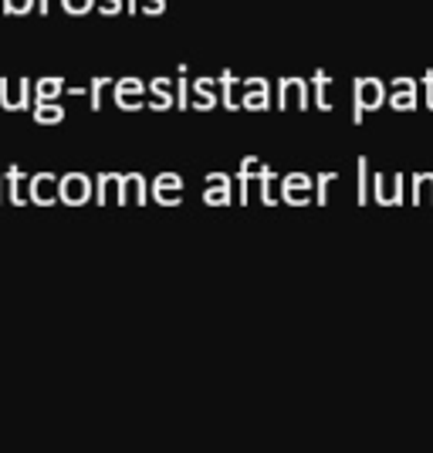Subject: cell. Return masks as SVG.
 <instances>
[{"label": "cell", "instance_id": "6da1fadb", "mask_svg": "<svg viewBox=\"0 0 433 453\" xmlns=\"http://www.w3.org/2000/svg\"><path fill=\"white\" fill-rule=\"evenodd\" d=\"M386 98L390 95H386V85L379 78H356V85H352V122L362 126V115L376 112Z\"/></svg>", "mask_w": 433, "mask_h": 453}, {"label": "cell", "instance_id": "7a4b0ae2", "mask_svg": "<svg viewBox=\"0 0 433 453\" xmlns=\"http://www.w3.org/2000/svg\"><path fill=\"white\" fill-rule=\"evenodd\" d=\"M92 196H95L92 180H89L85 173H65V176H61V203L81 207V203H89Z\"/></svg>", "mask_w": 433, "mask_h": 453}, {"label": "cell", "instance_id": "3957f363", "mask_svg": "<svg viewBox=\"0 0 433 453\" xmlns=\"http://www.w3.org/2000/svg\"><path fill=\"white\" fill-rule=\"evenodd\" d=\"M282 200L288 207H305V203H312V176H308V173H288L282 180Z\"/></svg>", "mask_w": 433, "mask_h": 453}, {"label": "cell", "instance_id": "277c9868", "mask_svg": "<svg viewBox=\"0 0 433 453\" xmlns=\"http://www.w3.org/2000/svg\"><path fill=\"white\" fill-rule=\"evenodd\" d=\"M278 109H308V81L305 78H282L278 81Z\"/></svg>", "mask_w": 433, "mask_h": 453}, {"label": "cell", "instance_id": "5b68a950", "mask_svg": "<svg viewBox=\"0 0 433 453\" xmlns=\"http://www.w3.org/2000/svg\"><path fill=\"white\" fill-rule=\"evenodd\" d=\"M27 102H31V81H27V78H20V81L0 78V105H4L7 112H24Z\"/></svg>", "mask_w": 433, "mask_h": 453}, {"label": "cell", "instance_id": "8992f818", "mask_svg": "<svg viewBox=\"0 0 433 453\" xmlns=\"http://www.w3.org/2000/svg\"><path fill=\"white\" fill-rule=\"evenodd\" d=\"M146 88H150V85L139 81V78H122V81H115V105H119L122 112H139V109H146V105L139 102Z\"/></svg>", "mask_w": 433, "mask_h": 453}, {"label": "cell", "instance_id": "52a82bcc", "mask_svg": "<svg viewBox=\"0 0 433 453\" xmlns=\"http://www.w3.org/2000/svg\"><path fill=\"white\" fill-rule=\"evenodd\" d=\"M55 200H61V180H55L51 173H35L31 176V203L51 207Z\"/></svg>", "mask_w": 433, "mask_h": 453}, {"label": "cell", "instance_id": "ba28073f", "mask_svg": "<svg viewBox=\"0 0 433 453\" xmlns=\"http://www.w3.org/2000/svg\"><path fill=\"white\" fill-rule=\"evenodd\" d=\"M241 109H247V112H264V109H271V85H267L264 78H247L244 81Z\"/></svg>", "mask_w": 433, "mask_h": 453}, {"label": "cell", "instance_id": "9c48e42d", "mask_svg": "<svg viewBox=\"0 0 433 453\" xmlns=\"http://www.w3.org/2000/svg\"><path fill=\"white\" fill-rule=\"evenodd\" d=\"M183 180L176 176V173H163V176H156V183H152V200L156 203H163V207H176L180 200H183Z\"/></svg>", "mask_w": 433, "mask_h": 453}, {"label": "cell", "instance_id": "30bf717a", "mask_svg": "<svg viewBox=\"0 0 433 453\" xmlns=\"http://www.w3.org/2000/svg\"><path fill=\"white\" fill-rule=\"evenodd\" d=\"M230 176L227 173H207V189H204V203L210 207H227L230 203Z\"/></svg>", "mask_w": 433, "mask_h": 453}, {"label": "cell", "instance_id": "8fae6325", "mask_svg": "<svg viewBox=\"0 0 433 453\" xmlns=\"http://www.w3.org/2000/svg\"><path fill=\"white\" fill-rule=\"evenodd\" d=\"M170 85H176V81H170V78H152L150 81V92L156 95L146 109H152V112H166V109H176V98H173Z\"/></svg>", "mask_w": 433, "mask_h": 453}, {"label": "cell", "instance_id": "7c38bea8", "mask_svg": "<svg viewBox=\"0 0 433 453\" xmlns=\"http://www.w3.org/2000/svg\"><path fill=\"white\" fill-rule=\"evenodd\" d=\"M4 176H7V187H11V203H14V207H24V203L31 200V180H24V170H20V166H11Z\"/></svg>", "mask_w": 433, "mask_h": 453}, {"label": "cell", "instance_id": "4fadbf2b", "mask_svg": "<svg viewBox=\"0 0 433 453\" xmlns=\"http://www.w3.org/2000/svg\"><path fill=\"white\" fill-rule=\"evenodd\" d=\"M410 200H414L416 207H433V173H416Z\"/></svg>", "mask_w": 433, "mask_h": 453}, {"label": "cell", "instance_id": "5bb4252c", "mask_svg": "<svg viewBox=\"0 0 433 453\" xmlns=\"http://www.w3.org/2000/svg\"><path fill=\"white\" fill-rule=\"evenodd\" d=\"M220 85H224V98H220V105H224V109H230V112H237V109H241V98H237V92L244 88V81L234 75V72H224V75H220Z\"/></svg>", "mask_w": 433, "mask_h": 453}, {"label": "cell", "instance_id": "9a60e30c", "mask_svg": "<svg viewBox=\"0 0 433 453\" xmlns=\"http://www.w3.org/2000/svg\"><path fill=\"white\" fill-rule=\"evenodd\" d=\"M122 183H126V176H115V173H102V176H98V189H95V200H98V203H109V189H112V200L119 203Z\"/></svg>", "mask_w": 433, "mask_h": 453}, {"label": "cell", "instance_id": "2e32d148", "mask_svg": "<svg viewBox=\"0 0 433 453\" xmlns=\"http://www.w3.org/2000/svg\"><path fill=\"white\" fill-rule=\"evenodd\" d=\"M193 92L200 95L197 98V112H210V109H217V92H213V78H197L193 81Z\"/></svg>", "mask_w": 433, "mask_h": 453}, {"label": "cell", "instance_id": "e0dca14e", "mask_svg": "<svg viewBox=\"0 0 433 453\" xmlns=\"http://www.w3.org/2000/svg\"><path fill=\"white\" fill-rule=\"evenodd\" d=\"M132 189H135V203H146V200H150V193H146V180H143L139 173H129V176H126V183H122V193H119V203H129Z\"/></svg>", "mask_w": 433, "mask_h": 453}, {"label": "cell", "instance_id": "ac0fdd59", "mask_svg": "<svg viewBox=\"0 0 433 453\" xmlns=\"http://www.w3.org/2000/svg\"><path fill=\"white\" fill-rule=\"evenodd\" d=\"M65 92H68V88H65V81H61V78H41L38 85H35V98H38V105L41 102H58Z\"/></svg>", "mask_w": 433, "mask_h": 453}, {"label": "cell", "instance_id": "d6986e66", "mask_svg": "<svg viewBox=\"0 0 433 453\" xmlns=\"http://www.w3.org/2000/svg\"><path fill=\"white\" fill-rule=\"evenodd\" d=\"M373 196H376V203H383V207H399V200H396V187H390V180H386L383 173L373 176Z\"/></svg>", "mask_w": 433, "mask_h": 453}, {"label": "cell", "instance_id": "ffe728a7", "mask_svg": "<svg viewBox=\"0 0 433 453\" xmlns=\"http://www.w3.org/2000/svg\"><path fill=\"white\" fill-rule=\"evenodd\" d=\"M329 85H332V78L325 75V72H315L312 88H315V109H321V112H329V109H332V102H329Z\"/></svg>", "mask_w": 433, "mask_h": 453}, {"label": "cell", "instance_id": "44dd1931", "mask_svg": "<svg viewBox=\"0 0 433 453\" xmlns=\"http://www.w3.org/2000/svg\"><path fill=\"white\" fill-rule=\"evenodd\" d=\"M61 119H65V109L58 102H41L35 109V122H41V126H58Z\"/></svg>", "mask_w": 433, "mask_h": 453}, {"label": "cell", "instance_id": "7402d4cb", "mask_svg": "<svg viewBox=\"0 0 433 453\" xmlns=\"http://www.w3.org/2000/svg\"><path fill=\"white\" fill-rule=\"evenodd\" d=\"M264 170H267V166H264L258 156H244V159H241V170H237V180H247V183H251V180H261Z\"/></svg>", "mask_w": 433, "mask_h": 453}, {"label": "cell", "instance_id": "603a6c76", "mask_svg": "<svg viewBox=\"0 0 433 453\" xmlns=\"http://www.w3.org/2000/svg\"><path fill=\"white\" fill-rule=\"evenodd\" d=\"M390 109L393 112H414L416 109V92H390Z\"/></svg>", "mask_w": 433, "mask_h": 453}, {"label": "cell", "instance_id": "cb8c5ba5", "mask_svg": "<svg viewBox=\"0 0 433 453\" xmlns=\"http://www.w3.org/2000/svg\"><path fill=\"white\" fill-rule=\"evenodd\" d=\"M336 183H339V176H336V173H321L319 183H315V203L325 207V203H329V193H332Z\"/></svg>", "mask_w": 433, "mask_h": 453}, {"label": "cell", "instance_id": "d4e9b609", "mask_svg": "<svg viewBox=\"0 0 433 453\" xmlns=\"http://www.w3.org/2000/svg\"><path fill=\"white\" fill-rule=\"evenodd\" d=\"M176 109H189V81H187V65H180V78H176Z\"/></svg>", "mask_w": 433, "mask_h": 453}, {"label": "cell", "instance_id": "484cf974", "mask_svg": "<svg viewBox=\"0 0 433 453\" xmlns=\"http://www.w3.org/2000/svg\"><path fill=\"white\" fill-rule=\"evenodd\" d=\"M109 88V78H92V85H89V105H92V112L102 109V95Z\"/></svg>", "mask_w": 433, "mask_h": 453}, {"label": "cell", "instance_id": "4316f807", "mask_svg": "<svg viewBox=\"0 0 433 453\" xmlns=\"http://www.w3.org/2000/svg\"><path fill=\"white\" fill-rule=\"evenodd\" d=\"M369 159H366V156H359V203H366V200H369Z\"/></svg>", "mask_w": 433, "mask_h": 453}, {"label": "cell", "instance_id": "83f0119b", "mask_svg": "<svg viewBox=\"0 0 433 453\" xmlns=\"http://www.w3.org/2000/svg\"><path fill=\"white\" fill-rule=\"evenodd\" d=\"M271 187H274V170H264V176H261V200L267 203V207H274V203H278V196L271 193Z\"/></svg>", "mask_w": 433, "mask_h": 453}, {"label": "cell", "instance_id": "f1b7e54d", "mask_svg": "<svg viewBox=\"0 0 433 453\" xmlns=\"http://www.w3.org/2000/svg\"><path fill=\"white\" fill-rule=\"evenodd\" d=\"M35 7H38V0H4V11L7 14H27Z\"/></svg>", "mask_w": 433, "mask_h": 453}, {"label": "cell", "instance_id": "f546056e", "mask_svg": "<svg viewBox=\"0 0 433 453\" xmlns=\"http://www.w3.org/2000/svg\"><path fill=\"white\" fill-rule=\"evenodd\" d=\"M61 7L68 14H89V11H95V0H61Z\"/></svg>", "mask_w": 433, "mask_h": 453}, {"label": "cell", "instance_id": "4dcf8cb0", "mask_svg": "<svg viewBox=\"0 0 433 453\" xmlns=\"http://www.w3.org/2000/svg\"><path fill=\"white\" fill-rule=\"evenodd\" d=\"M390 92H416V81L414 78H393L390 81Z\"/></svg>", "mask_w": 433, "mask_h": 453}, {"label": "cell", "instance_id": "1f68e13d", "mask_svg": "<svg viewBox=\"0 0 433 453\" xmlns=\"http://www.w3.org/2000/svg\"><path fill=\"white\" fill-rule=\"evenodd\" d=\"M166 11V0H146L143 4V14H163Z\"/></svg>", "mask_w": 433, "mask_h": 453}, {"label": "cell", "instance_id": "d6a6232c", "mask_svg": "<svg viewBox=\"0 0 433 453\" xmlns=\"http://www.w3.org/2000/svg\"><path fill=\"white\" fill-rule=\"evenodd\" d=\"M98 11H102L105 18H109V14H119V11H122V0H102Z\"/></svg>", "mask_w": 433, "mask_h": 453}, {"label": "cell", "instance_id": "836d02e7", "mask_svg": "<svg viewBox=\"0 0 433 453\" xmlns=\"http://www.w3.org/2000/svg\"><path fill=\"white\" fill-rule=\"evenodd\" d=\"M423 85H427V109L433 112V72H427V75H423Z\"/></svg>", "mask_w": 433, "mask_h": 453}, {"label": "cell", "instance_id": "e575fe53", "mask_svg": "<svg viewBox=\"0 0 433 453\" xmlns=\"http://www.w3.org/2000/svg\"><path fill=\"white\" fill-rule=\"evenodd\" d=\"M393 187H396V200L403 203L406 200V193H403V173H393Z\"/></svg>", "mask_w": 433, "mask_h": 453}, {"label": "cell", "instance_id": "d590c367", "mask_svg": "<svg viewBox=\"0 0 433 453\" xmlns=\"http://www.w3.org/2000/svg\"><path fill=\"white\" fill-rule=\"evenodd\" d=\"M38 11L41 14H48V11H51V0H38Z\"/></svg>", "mask_w": 433, "mask_h": 453}, {"label": "cell", "instance_id": "8d00e7d4", "mask_svg": "<svg viewBox=\"0 0 433 453\" xmlns=\"http://www.w3.org/2000/svg\"><path fill=\"white\" fill-rule=\"evenodd\" d=\"M4 183H7V176H0V196H4Z\"/></svg>", "mask_w": 433, "mask_h": 453}, {"label": "cell", "instance_id": "74e56055", "mask_svg": "<svg viewBox=\"0 0 433 453\" xmlns=\"http://www.w3.org/2000/svg\"><path fill=\"white\" fill-rule=\"evenodd\" d=\"M129 11H132V14H135V0H129Z\"/></svg>", "mask_w": 433, "mask_h": 453}]
</instances>
